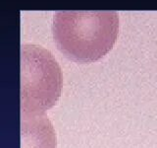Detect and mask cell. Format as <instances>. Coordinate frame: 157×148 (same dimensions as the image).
<instances>
[{
  "label": "cell",
  "mask_w": 157,
  "mask_h": 148,
  "mask_svg": "<svg viewBox=\"0 0 157 148\" xmlns=\"http://www.w3.org/2000/svg\"><path fill=\"white\" fill-rule=\"evenodd\" d=\"M119 16L113 10H64L53 16L52 35L58 49L75 62L97 61L113 49Z\"/></svg>",
  "instance_id": "1"
},
{
  "label": "cell",
  "mask_w": 157,
  "mask_h": 148,
  "mask_svg": "<svg viewBox=\"0 0 157 148\" xmlns=\"http://www.w3.org/2000/svg\"><path fill=\"white\" fill-rule=\"evenodd\" d=\"M61 89V68L52 53L37 44H23L21 47V114H43L56 105Z\"/></svg>",
  "instance_id": "2"
},
{
  "label": "cell",
  "mask_w": 157,
  "mask_h": 148,
  "mask_svg": "<svg viewBox=\"0 0 157 148\" xmlns=\"http://www.w3.org/2000/svg\"><path fill=\"white\" fill-rule=\"evenodd\" d=\"M22 148H56V133L52 123L43 114H21Z\"/></svg>",
  "instance_id": "3"
}]
</instances>
